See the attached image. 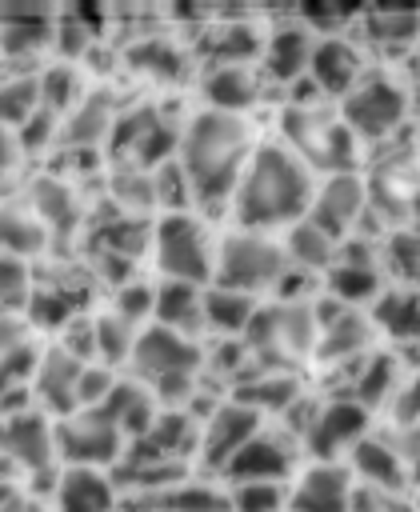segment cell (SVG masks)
<instances>
[{
	"instance_id": "45",
	"label": "cell",
	"mask_w": 420,
	"mask_h": 512,
	"mask_svg": "<svg viewBox=\"0 0 420 512\" xmlns=\"http://www.w3.org/2000/svg\"><path fill=\"white\" fill-rule=\"evenodd\" d=\"M4 512H40V508H32V504H8Z\"/></svg>"
},
{
	"instance_id": "9",
	"label": "cell",
	"mask_w": 420,
	"mask_h": 512,
	"mask_svg": "<svg viewBox=\"0 0 420 512\" xmlns=\"http://www.w3.org/2000/svg\"><path fill=\"white\" fill-rule=\"evenodd\" d=\"M368 420L372 412H364L356 400L348 396H336V400H324L312 408L304 432H300V448L312 456V460H324L332 464L344 448H352L356 440L368 436Z\"/></svg>"
},
{
	"instance_id": "29",
	"label": "cell",
	"mask_w": 420,
	"mask_h": 512,
	"mask_svg": "<svg viewBox=\"0 0 420 512\" xmlns=\"http://www.w3.org/2000/svg\"><path fill=\"white\" fill-rule=\"evenodd\" d=\"M44 248H48V228L32 216V208L0 204V252L28 260V256H40Z\"/></svg>"
},
{
	"instance_id": "1",
	"label": "cell",
	"mask_w": 420,
	"mask_h": 512,
	"mask_svg": "<svg viewBox=\"0 0 420 512\" xmlns=\"http://www.w3.org/2000/svg\"><path fill=\"white\" fill-rule=\"evenodd\" d=\"M312 188H316L312 168L288 144L264 140V144H252L240 168V180L228 196V208L236 216V228L276 236L280 228H292L296 220H304Z\"/></svg>"
},
{
	"instance_id": "3",
	"label": "cell",
	"mask_w": 420,
	"mask_h": 512,
	"mask_svg": "<svg viewBox=\"0 0 420 512\" xmlns=\"http://www.w3.org/2000/svg\"><path fill=\"white\" fill-rule=\"evenodd\" d=\"M284 276H288V256L280 248V236L232 228L228 236L216 240V260H212V284L216 288L244 292V296L260 300L264 292L276 296Z\"/></svg>"
},
{
	"instance_id": "22",
	"label": "cell",
	"mask_w": 420,
	"mask_h": 512,
	"mask_svg": "<svg viewBox=\"0 0 420 512\" xmlns=\"http://www.w3.org/2000/svg\"><path fill=\"white\" fill-rule=\"evenodd\" d=\"M324 280V296L340 308H368L376 300V292L384 288V276L372 260H332V268L320 276Z\"/></svg>"
},
{
	"instance_id": "34",
	"label": "cell",
	"mask_w": 420,
	"mask_h": 512,
	"mask_svg": "<svg viewBox=\"0 0 420 512\" xmlns=\"http://www.w3.org/2000/svg\"><path fill=\"white\" fill-rule=\"evenodd\" d=\"M112 120H116V112H108V104H104L100 92L96 96H80L76 108H72V120H68L64 140L68 144H84V148L88 144H100V140H108Z\"/></svg>"
},
{
	"instance_id": "12",
	"label": "cell",
	"mask_w": 420,
	"mask_h": 512,
	"mask_svg": "<svg viewBox=\"0 0 420 512\" xmlns=\"http://www.w3.org/2000/svg\"><path fill=\"white\" fill-rule=\"evenodd\" d=\"M296 440L288 432H268L260 428L228 464L220 476H228L232 484H284L288 476H296Z\"/></svg>"
},
{
	"instance_id": "15",
	"label": "cell",
	"mask_w": 420,
	"mask_h": 512,
	"mask_svg": "<svg viewBox=\"0 0 420 512\" xmlns=\"http://www.w3.org/2000/svg\"><path fill=\"white\" fill-rule=\"evenodd\" d=\"M344 468H348L352 480H364L368 492H384V496H400L412 484V464L388 440H376V436L356 440L348 448Z\"/></svg>"
},
{
	"instance_id": "37",
	"label": "cell",
	"mask_w": 420,
	"mask_h": 512,
	"mask_svg": "<svg viewBox=\"0 0 420 512\" xmlns=\"http://www.w3.org/2000/svg\"><path fill=\"white\" fill-rule=\"evenodd\" d=\"M132 60H140V68L152 72V76H160V80H176V76L184 72V60H180L176 44L164 40V36H144V40L136 44Z\"/></svg>"
},
{
	"instance_id": "2",
	"label": "cell",
	"mask_w": 420,
	"mask_h": 512,
	"mask_svg": "<svg viewBox=\"0 0 420 512\" xmlns=\"http://www.w3.org/2000/svg\"><path fill=\"white\" fill-rule=\"evenodd\" d=\"M248 152H252V132H248L244 116L200 108L180 128V144H176V164L184 168L192 200L228 204Z\"/></svg>"
},
{
	"instance_id": "32",
	"label": "cell",
	"mask_w": 420,
	"mask_h": 512,
	"mask_svg": "<svg viewBox=\"0 0 420 512\" xmlns=\"http://www.w3.org/2000/svg\"><path fill=\"white\" fill-rule=\"evenodd\" d=\"M0 40L8 52H32L52 40V16L44 8H4L0 12Z\"/></svg>"
},
{
	"instance_id": "36",
	"label": "cell",
	"mask_w": 420,
	"mask_h": 512,
	"mask_svg": "<svg viewBox=\"0 0 420 512\" xmlns=\"http://www.w3.org/2000/svg\"><path fill=\"white\" fill-rule=\"evenodd\" d=\"M28 292H32L28 264H24V260H16V256H4V252H0V320H4V316L24 312Z\"/></svg>"
},
{
	"instance_id": "11",
	"label": "cell",
	"mask_w": 420,
	"mask_h": 512,
	"mask_svg": "<svg viewBox=\"0 0 420 512\" xmlns=\"http://www.w3.org/2000/svg\"><path fill=\"white\" fill-rule=\"evenodd\" d=\"M284 512H356V480L340 460H312L292 476Z\"/></svg>"
},
{
	"instance_id": "20",
	"label": "cell",
	"mask_w": 420,
	"mask_h": 512,
	"mask_svg": "<svg viewBox=\"0 0 420 512\" xmlns=\"http://www.w3.org/2000/svg\"><path fill=\"white\" fill-rule=\"evenodd\" d=\"M56 512H116V484L100 468H64L56 480Z\"/></svg>"
},
{
	"instance_id": "24",
	"label": "cell",
	"mask_w": 420,
	"mask_h": 512,
	"mask_svg": "<svg viewBox=\"0 0 420 512\" xmlns=\"http://www.w3.org/2000/svg\"><path fill=\"white\" fill-rule=\"evenodd\" d=\"M200 296L204 288H192V284H156V300H152V324L168 328V332H180V336H196L204 328V316H200Z\"/></svg>"
},
{
	"instance_id": "43",
	"label": "cell",
	"mask_w": 420,
	"mask_h": 512,
	"mask_svg": "<svg viewBox=\"0 0 420 512\" xmlns=\"http://www.w3.org/2000/svg\"><path fill=\"white\" fill-rule=\"evenodd\" d=\"M112 384H116V372H112V368H104V364H84L80 384H76V412H80V408H100L104 396L112 392Z\"/></svg>"
},
{
	"instance_id": "16",
	"label": "cell",
	"mask_w": 420,
	"mask_h": 512,
	"mask_svg": "<svg viewBox=\"0 0 420 512\" xmlns=\"http://www.w3.org/2000/svg\"><path fill=\"white\" fill-rule=\"evenodd\" d=\"M80 372H84V360H76L64 344H52L36 356L32 364V396L60 420L68 412H76V384H80Z\"/></svg>"
},
{
	"instance_id": "18",
	"label": "cell",
	"mask_w": 420,
	"mask_h": 512,
	"mask_svg": "<svg viewBox=\"0 0 420 512\" xmlns=\"http://www.w3.org/2000/svg\"><path fill=\"white\" fill-rule=\"evenodd\" d=\"M312 28L308 24H280L260 40V64L264 76H272L276 84H296L308 72V56H312Z\"/></svg>"
},
{
	"instance_id": "8",
	"label": "cell",
	"mask_w": 420,
	"mask_h": 512,
	"mask_svg": "<svg viewBox=\"0 0 420 512\" xmlns=\"http://www.w3.org/2000/svg\"><path fill=\"white\" fill-rule=\"evenodd\" d=\"M364 212H368L364 176L360 172H328L324 180H316L304 220L340 244L344 236L356 232V220H364Z\"/></svg>"
},
{
	"instance_id": "40",
	"label": "cell",
	"mask_w": 420,
	"mask_h": 512,
	"mask_svg": "<svg viewBox=\"0 0 420 512\" xmlns=\"http://www.w3.org/2000/svg\"><path fill=\"white\" fill-rule=\"evenodd\" d=\"M152 300H156V284H144V280H128L116 288L112 296V312L124 316L128 324L144 328V320L152 316Z\"/></svg>"
},
{
	"instance_id": "21",
	"label": "cell",
	"mask_w": 420,
	"mask_h": 512,
	"mask_svg": "<svg viewBox=\"0 0 420 512\" xmlns=\"http://www.w3.org/2000/svg\"><path fill=\"white\" fill-rule=\"evenodd\" d=\"M260 96L256 72L248 64H208L204 76V108L212 112H228V116H244Z\"/></svg>"
},
{
	"instance_id": "23",
	"label": "cell",
	"mask_w": 420,
	"mask_h": 512,
	"mask_svg": "<svg viewBox=\"0 0 420 512\" xmlns=\"http://www.w3.org/2000/svg\"><path fill=\"white\" fill-rule=\"evenodd\" d=\"M372 332H384L388 340L412 348L416 340V288H396V284H384L376 292V300L364 308Z\"/></svg>"
},
{
	"instance_id": "33",
	"label": "cell",
	"mask_w": 420,
	"mask_h": 512,
	"mask_svg": "<svg viewBox=\"0 0 420 512\" xmlns=\"http://www.w3.org/2000/svg\"><path fill=\"white\" fill-rule=\"evenodd\" d=\"M136 332H140V328L128 324V320L116 316V312L92 316V352H96V364H104V368L128 364L132 344H136Z\"/></svg>"
},
{
	"instance_id": "41",
	"label": "cell",
	"mask_w": 420,
	"mask_h": 512,
	"mask_svg": "<svg viewBox=\"0 0 420 512\" xmlns=\"http://www.w3.org/2000/svg\"><path fill=\"white\" fill-rule=\"evenodd\" d=\"M364 24L372 28L368 36L372 40H388V44H408L412 40V32H416V12L408 8V12H368L364 16Z\"/></svg>"
},
{
	"instance_id": "10",
	"label": "cell",
	"mask_w": 420,
	"mask_h": 512,
	"mask_svg": "<svg viewBox=\"0 0 420 512\" xmlns=\"http://www.w3.org/2000/svg\"><path fill=\"white\" fill-rule=\"evenodd\" d=\"M260 416L244 404H236L232 396L228 400H216L208 408V416L200 420V444H196V460L212 472H224V464L260 432Z\"/></svg>"
},
{
	"instance_id": "31",
	"label": "cell",
	"mask_w": 420,
	"mask_h": 512,
	"mask_svg": "<svg viewBox=\"0 0 420 512\" xmlns=\"http://www.w3.org/2000/svg\"><path fill=\"white\" fill-rule=\"evenodd\" d=\"M200 52L212 64H244L248 56H260V32L244 24H212L200 36Z\"/></svg>"
},
{
	"instance_id": "44",
	"label": "cell",
	"mask_w": 420,
	"mask_h": 512,
	"mask_svg": "<svg viewBox=\"0 0 420 512\" xmlns=\"http://www.w3.org/2000/svg\"><path fill=\"white\" fill-rule=\"evenodd\" d=\"M388 412H392V428L396 432H416V384H412V376L392 392Z\"/></svg>"
},
{
	"instance_id": "26",
	"label": "cell",
	"mask_w": 420,
	"mask_h": 512,
	"mask_svg": "<svg viewBox=\"0 0 420 512\" xmlns=\"http://www.w3.org/2000/svg\"><path fill=\"white\" fill-rule=\"evenodd\" d=\"M260 300L244 296V292H228V288H216L208 284L204 296H200V316H204V328L216 332L220 340H240L252 312H256Z\"/></svg>"
},
{
	"instance_id": "7",
	"label": "cell",
	"mask_w": 420,
	"mask_h": 512,
	"mask_svg": "<svg viewBox=\"0 0 420 512\" xmlns=\"http://www.w3.org/2000/svg\"><path fill=\"white\" fill-rule=\"evenodd\" d=\"M132 380H140L144 388H156L164 380H176V376H200L204 368V352L196 340L180 336V332H168L160 324H148L136 332V344H132Z\"/></svg>"
},
{
	"instance_id": "28",
	"label": "cell",
	"mask_w": 420,
	"mask_h": 512,
	"mask_svg": "<svg viewBox=\"0 0 420 512\" xmlns=\"http://www.w3.org/2000/svg\"><path fill=\"white\" fill-rule=\"evenodd\" d=\"M372 260H376L384 284L412 288V284H416V228H412V224H396V228H388Z\"/></svg>"
},
{
	"instance_id": "39",
	"label": "cell",
	"mask_w": 420,
	"mask_h": 512,
	"mask_svg": "<svg viewBox=\"0 0 420 512\" xmlns=\"http://www.w3.org/2000/svg\"><path fill=\"white\" fill-rule=\"evenodd\" d=\"M112 192H116V200H120L128 212L156 208V204H152V176H148L144 168L120 164V168H116V176H112Z\"/></svg>"
},
{
	"instance_id": "35",
	"label": "cell",
	"mask_w": 420,
	"mask_h": 512,
	"mask_svg": "<svg viewBox=\"0 0 420 512\" xmlns=\"http://www.w3.org/2000/svg\"><path fill=\"white\" fill-rule=\"evenodd\" d=\"M148 176H152V204H156V208H164V212H188L192 188H188L184 168L176 164V156L164 160V164H156Z\"/></svg>"
},
{
	"instance_id": "6",
	"label": "cell",
	"mask_w": 420,
	"mask_h": 512,
	"mask_svg": "<svg viewBox=\"0 0 420 512\" xmlns=\"http://www.w3.org/2000/svg\"><path fill=\"white\" fill-rule=\"evenodd\" d=\"M52 444H56V456L64 460V468H100L104 472L124 452V436L96 408H80V412L52 420Z\"/></svg>"
},
{
	"instance_id": "25",
	"label": "cell",
	"mask_w": 420,
	"mask_h": 512,
	"mask_svg": "<svg viewBox=\"0 0 420 512\" xmlns=\"http://www.w3.org/2000/svg\"><path fill=\"white\" fill-rule=\"evenodd\" d=\"M356 368H360V372L352 376V396H348V400H356L364 412L388 404L392 392L408 380V376L400 372V356H392V352H368Z\"/></svg>"
},
{
	"instance_id": "13",
	"label": "cell",
	"mask_w": 420,
	"mask_h": 512,
	"mask_svg": "<svg viewBox=\"0 0 420 512\" xmlns=\"http://www.w3.org/2000/svg\"><path fill=\"white\" fill-rule=\"evenodd\" d=\"M316 320H320V332H316V356L320 360H328V364L356 360L360 364L372 352L376 332H372V324H368V316L360 308H340V304L324 308V304H316Z\"/></svg>"
},
{
	"instance_id": "42",
	"label": "cell",
	"mask_w": 420,
	"mask_h": 512,
	"mask_svg": "<svg viewBox=\"0 0 420 512\" xmlns=\"http://www.w3.org/2000/svg\"><path fill=\"white\" fill-rule=\"evenodd\" d=\"M36 108V80H0V124H20Z\"/></svg>"
},
{
	"instance_id": "17",
	"label": "cell",
	"mask_w": 420,
	"mask_h": 512,
	"mask_svg": "<svg viewBox=\"0 0 420 512\" xmlns=\"http://www.w3.org/2000/svg\"><path fill=\"white\" fill-rule=\"evenodd\" d=\"M0 452L28 472H44L56 460L52 420L40 412H8L0 416Z\"/></svg>"
},
{
	"instance_id": "5",
	"label": "cell",
	"mask_w": 420,
	"mask_h": 512,
	"mask_svg": "<svg viewBox=\"0 0 420 512\" xmlns=\"http://www.w3.org/2000/svg\"><path fill=\"white\" fill-rule=\"evenodd\" d=\"M408 116V88L392 76L364 72V80L340 100V124L352 140H380L392 136Z\"/></svg>"
},
{
	"instance_id": "14",
	"label": "cell",
	"mask_w": 420,
	"mask_h": 512,
	"mask_svg": "<svg viewBox=\"0 0 420 512\" xmlns=\"http://www.w3.org/2000/svg\"><path fill=\"white\" fill-rule=\"evenodd\" d=\"M308 80L320 96H348L360 80H364V56L360 48L340 36V32H328V36H316L312 40V56H308Z\"/></svg>"
},
{
	"instance_id": "27",
	"label": "cell",
	"mask_w": 420,
	"mask_h": 512,
	"mask_svg": "<svg viewBox=\"0 0 420 512\" xmlns=\"http://www.w3.org/2000/svg\"><path fill=\"white\" fill-rule=\"evenodd\" d=\"M280 248H284V256H288V268H296V272H312V276H324L328 268H332V260H336V240L332 236H324L320 228H312L308 220H296L292 228H284V236H280Z\"/></svg>"
},
{
	"instance_id": "4",
	"label": "cell",
	"mask_w": 420,
	"mask_h": 512,
	"mask_svg": "<svg viewBox=\"0 0 420 512\" xmlns=\"http://www.w3.org/2000/svg\"><path fill=\"white\" fill-rule=\"evenodd\" d=\"M148 248H152V260L164 280L192 284V288L212 284L216 240L196 212H160V220L152 224Z\"/></svg>"
},
{
	"instance_id": "38",
	"label": "cell",
	"mask_w": 420,
	"mask_h": 512,
	"mask_svg": "<svg viewBox=\"0 0 420 512\" xmlns=\"http://www.w3.org/2000/svg\"><path fill=\"white\" fill-rule=\"evenodd\" d=\"M288 484H232L228 512H284Z\"/></svg>"
},
{
	"instance_id": "30",
	"label": "cell",
	"mask_w": 420,
	"mask_h": 512,
	"mask_svg": "<svg viewBox=\"0 0 420 512\" xmlns=\"http://www.w3.org/2000/svg\"><path fill=\"white\" fill-rule=\"evenodd\" d=\"M32 216L52 232H72L76 220H80V204H76V192L60 180H36L32 184Z\"/></svg>"
},
{
	"instance_id": "19",
	"label": "cell",
	"mask_w": 420,
	"mask_h": 512,
	"mask_svg": "<svg viewBox=\"0 0 420 512\" xmlns=\"http://www.w3.org/2000/svg\"><path fill=\"white\" fill-rule=\"evenodd\" d=\"M304 396V384L288 372V368H256V376H240L236 388H232V400L252 408L260 420L272 412V416H284L296 400Z\"/></svg>"
}]
</instances>
